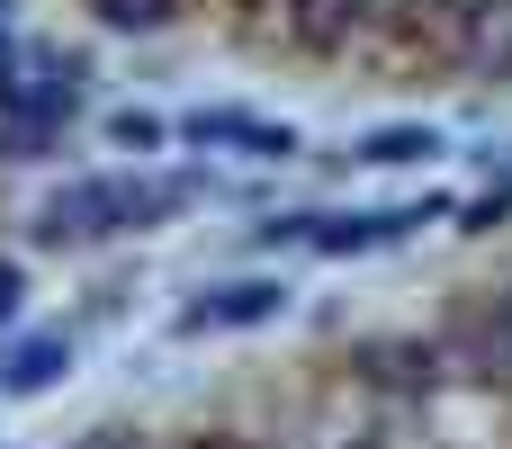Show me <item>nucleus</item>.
<instances>
[{"mask_svg":"<svg viewBox=\"0 0 512 449\" xmlns=\"http://www.w3.org/2000/svg\"><path fill=\"white\" fill-rule=\"evenodd\" d=\"M351 153L387 171V162H432V153H441V135H432V126H378V135H360Z\"/></svg>","mask_w":512,"mask_h":449,"instance_id":"8","label":"nucleus"},{"mask_svg":"<svg viewBox=\"0 0 512 449\" xmlns=\"http://www.w3.org/2000/svg\"><path fill=\"white\" fill-rule=\"evenodd\" d=\"M90 18H99L108 36H162V27L180 18V0H90Z\"/></svg>","mask_w":512,"mask_h":449,"instance_id":"9","label":"nucleus"},{"mask_svg":"<svg viewBox=\"0 0 512 449\" xmlns=\"http://www.w3.org/2000/svg\"><path fill=\"white\" fill-rule=\"evenodd\" d=\"M108 144L144 162V153H162V144H171V126H162L153 108H117V117H108Z\"/></svg>","mask_w":512,"mask_h":449,"instance_id":"10","label":"nucleus"},{"mask_svg":"<svg viewBox=\"0 0 512 449\" xmlns=\"http://www.w3.org/2000/svg\"><path fill=\"white\" fill-rule=\"evenodd\" d=\"M270 315H288V279H216V288H198L189 306H180V333L198 342V333H252V324H270Z\"/></svg>","mask_w":512,"mask_h":449,"instance_id":"3","label":"nucleus"},{"mask_svg":"<svg viewBox=\"0 0 512 449\" xmlns=\"http://www.w3.org/2000/svg\"><path fill=\"white\" fill-rule=\"evenodd\" d=\"M18 315V261H0V324Z\"/></svg>","mask_w":512,"mask_h":449,"instance_id":"12","label":"nucleus"},{"mask_svg":"<svg viewBox=\"0 0 512 449\" xmlns=\"http://www.w3.org/2000/svg\"><path fill=\"white\" fill-rule=\"evenodd\" d=\"M63 369H72V333H27V342L0 360V396H45Z\"/></svg>","mask_w":512,"mask_h":449,"instance_id":"7","label":"nucleus"},{"mask_svg":"<svg viewBox=\"0 0 512 449\" xmlns=\"http://www.w3.org/2000/svg\"><path fill=\"white\" fill-rule=\"evenodd\" d=\"M72 449H144V441H135V432H117V423H99L90 441H72Z\"/></svg>","mask_w":512,"mask_h":449,"instance_id":"11","label":"nucleus"},{"mask_svg":"<svg viewBox=\"0 0 512 449\" xmlns=\"http://www.w3.org/2000/svg\"><path fill=\"white\" fill-rule=\"evenodd\" d=\"M432 216H450V207H441V198H405V207H351V216H324V207H315V243H306V252H324V261H351V252H387V243L423 234Z\"/></svg>","mask_w":512,"mask_h":449,"instance_id":"2","label":"nucleus"},{"mask_svg":"<svg viewBox=\"0 0 512 449\" xmlns=\"http://www.w3.org/2000/svg\"><path fill=\"white\" fill-rule=\"evenodd\" d=\"M198 198V180L189 171H162V180H63L45 207H36V243H54V252H90V243H108V234H135V225H171L180 207Z\"/></svg>","mask_w":512,"mask_h":449,"instance_id":"1","label":"nucleus"},{"mask_svg":"<svg viewBox=\"0 0 512 449\" xmlns=\"http://www.w3.org/2000/svg\"><path fill=\"white\" fill-rule=\"evenodd\" d=\"M180 135L189 144H216V153H252V162H288L297 153V126L252 117V108H198V117H180Z\"/></svg>","mask_w":512,"mask_h":449,"instance_id":"5","label":"nucleus"},{"mask_svg":"<svg viewBox=\"0 0 512 449\" xmlns=\"http://www.w3.org/2000/svg\"><path fill=\"white\" fill-rule=\"evenodd\" d=\"M369 18H378V0H288V36H297V45H315V54L351 45Z\"/></svg>","mask_w":512,"mask_h":449,"instance_id":"6","label":"nucleus"},{"mask_svg":"<svg viewBox=\"0 0 512 449\" xmlns=\"http://www.w3.org/2000/svg\"><path fill=\"white\" fill-rule=\"evenodd\" d=\"M450 63L468 81H512V0H450Z\"/></svg>","mask_w":512,"mask_h":449,"instance_id":"4","label":"nucleus"}]
</instances>
